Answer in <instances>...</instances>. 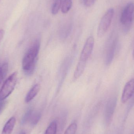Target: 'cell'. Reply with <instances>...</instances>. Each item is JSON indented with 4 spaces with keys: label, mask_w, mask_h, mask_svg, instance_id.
<instances>
[{
    "label": "cell",
    "mask_w": 134,
    "mask_h": 134,
    "mask_svg": "<svg viewBox=\"0 0 134 134\" xmlns=\"http://www.w3.org/2000/svg\"><path fill=\"white\" fill-rule=\"evenodd\" d=\"M40 47L39 42H35L24 57L22 61V68L24 72L28 75H31L34 71Z\"/></svg>",
    "instance_id": "1"
},
{
    "label": "cell",
    "mask_w": 134,
    "mask_h": 134,
    "mask_svg": "<svg viewBox=\"0 0 134 134\" xmlns=\"http://www.w3.org/2000/svg\"><path fill=\"white\" fill-rule=\"evenodd\" d=\"M134 4L128 3L124 9L120 18V22L124 32H128L131 27L133 19Z\"/></svg>",
    "instance_id": "2"
},
{
    "label": "cell",
    "mask_w": 134,
    "mask_h": 134,
    "mask_svg": "<svg viewBox=\"0 0 134 134\" xmlns=\"http://www.w3.org/2000/svg\"><path fill=\"white\" fill-rule=\"evenodd\" d=\"M18 73L14 72L5 80L0 90V100H5L14 90L17 81Z\"/></svg>",
    "instance_id": "3"
},
{
    "label": "cell",
    "mask_w": 134,
    "mask_h": 134,
    "mask_svg": "<svg viewBox=\"0 0 134 134\" xmlns=\"http://www.w3.org/2000/svg\"><path fill=\"white\" fill-rule=\"evenodd\" d=\"M115 14V10L113 8L109 9L101 19L97 30V35L102 37L108 31L111 23Z\"/></svg>",
    "instance_id": "4"
},
{
    "label": "cell",
    "mask_w": 134,
    "mask_h": 134,
    "mask_svg": "<svg viewBox=\"0 0 134 134\" xmlns=\"http://www.w3.org/2000/svg\"><path fill=\"white\" fill-rule=\"evenodd\" d=\"M117 102V97H113L108 100L106 104L105 109L104 118L107 125H109L112 121Z\"/></svg>",
    "instance_id": "5"
},
{
    "label": "cell",
    "mask_w": 134,
    "mask_h": 134,
    "mask_svg": "<svg viewBox=\"0 0 134 134\" xmlns=\"http://www.w3.org/2000/svg\"><path fill=\"white\" fill-rule=\"evenodd\" d=\"M94 44V40L93 37L92 36L89 37L84 44L79 60L87 62L93 52Z\"/></svg>",
    "instance_id": "6"
},
{
    "label": "cell",
    "mask_w": 134,
    "mask_h": 134,
    "mask_svg": "<svg viewBox=\"0 0 134 134\" xmlns=\"http://www.w3.org/2000/svg\"><path fill=\"white\" fill-rule=\"evenodd\" d=\"M134 94V79H132L126 83L124 86L121 97V102L126 103Z\"/></svg>",
    "instance_id": "7"
},
{
    "label": "cell",
    "mask_w": 134,
    "mask_h": 134,
    "mask_svg": "<svg viewBox=\"0 0 134 134\" xmlns=\"http://www.w3.org/2000/svg\"><path fill=\"white\" fill-rule=\"evenodd\" d=\"M117 44V38H115L111 41L109 44L105 57V62L107 65L111 64L113 60L115 57Z\"/></svg>",
    "instance_id": "8"
},
{
    "label": "cell",
    "mask_w": 134,
    "mask_h": 134,
    "mask_svg": "<svg viewBox=\"0 0 134 134\" xmlns=\"http://www.w3.org/2000/svg\"><path fill=\"white\" fill-rule=\"evenodd\" d=\"M41 89V86L40 84H36L33 86L27 93L25 98V102L29 103L34 98L37 96L39 93Z\"/></svg>",
    "instance_id": "9"
},
{
    "label": "cell",
    "mask_w": 134,
    "mask_h": 134,
    "mask_svg": "<svg viewBox=\"0 0 134 134\" xmlns=\"http://www.w3.org/2000/svg\"><path fill=\"white\" fill-rule=\"evenodd\" d=\"M16 120L15 117H12L9 119L5 124L1 134H11L15 125Z\"/></svg>",
    "instance_id": "10"
},
{
    "label": "cell",
    "mask_w": 134,
    "mask_h": 134,
    "mask_svg": "<svg viewBox=\"0 0 134 134\" xmlns=\"http://www.w3.org/2000/svg\"><path fill=\"white\" fill-rule=\"evenodd\" d=\"M86 63L87 62L79 60L74 72V76L75 79H78L82 75L85 70Z\"/></svg>",
    "instance_id": "11"
},
{
    "label": "cell",
    "mask_w": 134,
    "mask_h": 134,
    "mask_svg": "<svg viewBox=\"0 0 134 134\" xmlns=\"http://www.w3.org/2000/svg\"><path fill=\"white\" fill-rule=\"evenodd\" d=\"M72 0H63L62 2L61 9L63 13H67L69 12V10L72 6Z\"/></svg>",
    "instance_id": "12"
},
{
    "label": "cell",
    "mask_w": 134,
    "mask_h": 134,
    "mask_svg": "<svg viewBox=\"0 0 134 134\" xmlns=\"http://www.w3.org/2000/svg\"><path fill=\"white\" fill-rule=\"evenodd\" d=\"M57 129V122L55 120H54L47 127L44 134H56Z\"/></svg>",
    "instance_id": "13"
},
{
    "label": "cell",
    "mask_w": 134,
    "mask_h": 134,
    "mask_svg": "<svg viewBox=\"0 0 134 134\" xmlns=\"http://www.w3.org/2000/svg\"><path fill=\"white\" fill-rule=\"evenodd\" d=\"M63 0H55L53 4L52 8V14L56 15L58 13L60 9H61Z\"/></svg>",
    "instance_id": "14"
},
{
    "label": "cell",
    "mask_w": 134,
    "mask_h": 134,
    "mask_svg": "<svg viewBox=\"0 0 134 134\" xmlns=\"http://www.w3.org/2000/svg\"><path fill=\"white\" fill-rule=\"evenodd\" d=\"M8 69V64L7 63H5L0 67V85L6 75Z\"/></svg>",
    "instance_id": "15"
},
{
    "label": "cell",
    "mask_w": 134,
    "mask_h": 134,
    "mask_svg": "<svg viewBox=\"0 0 134 134\" xmlns=\"http://www.w3.org/2000/svg\"><path fill=\"white\" fill-rule=\"evenodd\" d=\"M41 116V113L39 112H33L30 121L32 126H35L39 122Z\"/></svg>",
    "instance_id": "16"
},
{
    "label": "cell",
    "mask_w": 134,
    "mask_h": 134,
    "mask_svg": "<svg viewBox=\"0 0 134 134\" xmlns=\"http://www.w3.org/2000/svg\"><path fill=\"white\" fill-rule=\"evenodd\" d=\"M33 113V111L32 109H30L27 111L21 119V124L22 125L26 124L27 122L30 121Z\"/></svg>",
    "instance_id": "17"
},
{
    "label": "cell",
    "mask_w": 134,
    "mask_h": 134,
    "mask_svg": "<svg viewBox=\"0 0 134 134\" xmlns=\"http://www.w3.org/2000/svg\"><path fill=\"white\" fill-rule=\"evenodd\" d=\"M77 129V125L76 123H72L68 127L64 134H76Z\"/></svg>",
    "instance_id": "18"
},
{
    "label": "cell",
    "mask_w": 134,
    "mask_h": 134,
    "mask_svg": "<svg viewBox=\"0 0 134 134\" xmlns=\"http://www.w3.org/2000/svg\"><path fill=\"white\" fill-rule=\"evenodd\" d=\"M97 0H83L84 5L86 7H89L93 5Z\"/></svg>",
    "instance_id": "19"
},
{
    "label": "cell",
    "mask_w": 134,
    "mask_h": 134,
    "mask_svg": "<svg viewBox=\"0 0 134 134\" xmlns=\"http://www.w3.org/2000/svg\"><path fill=\"white\" fill-rule=\"evenodd\" d=\"M5 101L4 100H0V114L3 111L5 105Z\"/></svg>",
    "instance_id": "20"
},
{
    "label": "cell",
    "mask_w": 134,
    "mask_h": 134,
    "mask_svg": "<svg viewBox=\"0 0 134 134\" xmlns=\"http://www.w3.org/2000/svg\"><path fill=\"white\" fill-rule=\"evenodd\" d=\"M5 31L3 30H0V44L4 35Z\"/></svg>",
    "instance_id": "21"
},
{
    "label": "cell",
    "mask_w": 134,
    "mask_h": 134,
    "mask_svg": "<svg viewBox=\"0 0 134 134\" xmlns=\"http://www.w3.org/2000/svg\"><path fill=\"white\" fill-rule=\"evenodd\" d=\"M134 104V95L133 97V99H132V101L130 103V107L131 108L133 105Z\"/></svg>",
    "instance_id": "22"
},
{
    "label": "cell",
    "mask_w": 134,
    "mask_h": 134,
    "mask_svg": "<svg viewBox=\"0 0 134 134\" xmlns=\"http://www.w3.org/2000/svg\"><path fill=\"white\" fill-rule=\"evenodd\" d=\"M19 134H26V133H25V132H23V131H22V132H21Z\"/></svg>",
    "instance_id": "23"
},
{
    "label": "cell",
    "mask_w": 134,
    "mask_h": 134,
    "mask_svg": "<svg viewBox=\"0 0 134 134\" xmlns=\"http://www.w3.org/2000/svg\"><path fill=\"white\" fill-rule=\"evenodd\" d=\"M133 59L134 60V49H133Z\"/></svg>",
    "instance_id": "24"
},
{
    "label": "cell",
    "mask_w": 134,
    "mask_h": 134,
    "mask_svg": "<svg viewBox=\"0 0 134 134\" xmlns=\"http://www.w3.org/2000/svg\"><path fill=\"white\" fill-rule=\"evenodd\" d=\"M1 0H0V1H1Z\"/></svg>",
    "instance_id": "25"
}]
</instances>
